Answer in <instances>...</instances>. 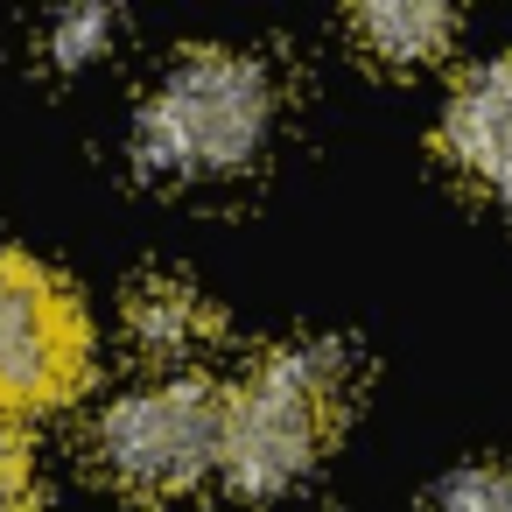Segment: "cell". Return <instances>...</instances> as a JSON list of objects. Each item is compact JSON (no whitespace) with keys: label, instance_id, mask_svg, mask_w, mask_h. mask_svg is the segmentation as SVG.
Masks as SVG:
<instances>
[{"label":"cell","instance_id":"6da1fadb","mask_svg":"<svg viewBox=\"0 0 512 512\" xmlns=\"http://www.w3.org/2000/svg\"><path fill=\"white\" fill-rule=\"evenodd\" d=\"M351 393V351L337 337H295L274 344L232 393H225V435H218V470L232 477L239 498H281L295 491Z\"/></svg>","mask_w":512,"mask_h":512},{"label":"cell","instance_id":"7a4b0ae2","mask_svg":"<svg viewBox=\"0 0 512 512\" xmlns=\"http://www.w3.org/2000/svg\"><path fill=\"white\" fill-rule=\"evenodd\" d=\"M274 134V78L246 50H183L134 113V162L162 183L239 176Z\"/></svg>","mask_w":512,"mask_h":512},{"label":"cell","instance_id":"3957f363","mask_svg":"<svg viewBox=\"0 0 512 512\" xmlns=\"http://www.w3.org/2000/svg\"><path fill=\"white\" fill-rule=\"evenodd\" d=\"M218 435L225 393H211L204 379H155L99 414L92 456L127 498H176L218 463Z\"/></svg>","mask_w":512,"mask_h":512},{"label":"cell","instance_id":"277c9868","mask_svg":"<svg viewBox=\"0 0 512 512\" xmlns=\"http://www.w3.org/2000/svg\"><path fill=\"white\" fill-rule=\"evenodd\" d=\"M92 330L64 274L29 260L22 246H0V414H36L85 386Z\"/></svg>","mask_w":512,"mask_h":512},{"label":"cell","instance_id":"5b68a950","mask_svg":"<svg viewBox=\"0 0 512 512\" xmlns=\"http://www.w3.org/2000/svg\"><path fill=\"white\" fill-rule=\"evenodd\" d=\"M442 155H449L477 190H491L498 204H512V57L477 64V71L449 92Z\"/></svg>","mask_w":512,"mask_h":512},{"label":"cell","instance_id":"8992f818","mask_svg":"<svg viewBox=\"0 0 512 512\" xmlns=\"http://www.w3.org/2000/svg\"><path fill=\"white\" fill-rule=\"evenodd\" d=\"M127 330H134L141 351L183 358V351H197V344L218 337V309L204 302L197 281H183V274H148V281L127 295Z\"/></svg>","mask_w":512,"mask_h":512},{"label":"cell","instance_id":"52a82bcc","mask_svg":"<svg viewBox=\"0 0 512 512\" xmlns=\"http://www.w3.org/2000/svg\"><path fill=\"white\" fill-rule=\"evenodd\" d=\"M351 29L379 64H421L449 43V8H435V0H379V8L351 15Z\"/></svg>","mask_w":512,"mask_h":512},{"label":"cell","instance_id":"ba28073f","mask_svg":"<svg viewBox=\"0 0 512 512\" xmlns=\"http://www.w3.org/2000/svg\"><path fill=\"white\" fill-rule=\"evenodd\" d=\"M428 512H512V463L505 456H484V463H463L435 484Z\"/></svg>","mask_w":512,"mask_h":512},{"label":"cell","instance_id":"9c48e42d","mask_svg":"<svg viewBox=\"0 0 512 512\" xmlns=\"http://www.w3.org/2000/svg\"><path fill=\"white\" fill-rule=\"evenodd\" d=\"M43 43H50L57 64H85V57H99V50L113 43V15H106V8H71V15L50 22Z\"/></svg>","mask_w":512,"mask_h":512},{"label":"cell","instance_id":"30bf717a","mask_svg":"<svg viewBox=\"0 0 512 512\" xmlns=\"http://www.w3.org/2000/svg\"><path fill=\"white\" fill-rule=\"evenodd\" d=\"M0 512H36V463L8 414H0Z\"/></svg>","mask_w":512,"mask_h":512}]
</instances>
